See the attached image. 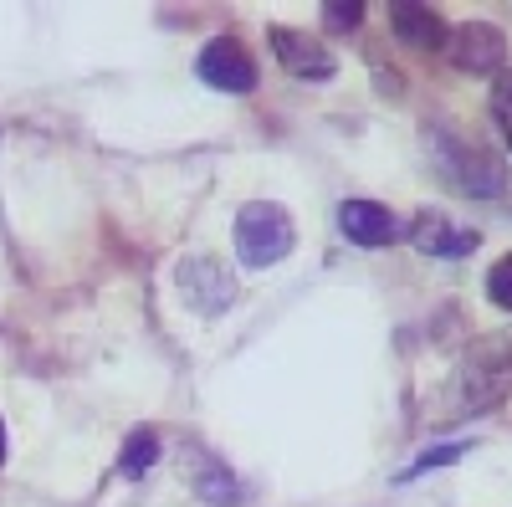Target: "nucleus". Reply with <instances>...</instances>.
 Returning a JSON list of instances; mask_svg holds the SVG:
<instances>
[{
  "label": "nucleus",
  "instance_id": "11",
  "mask_svg": "<svg viewBox=\"0 0 512 507\" xmlns=\"http://www.w3.org/2000/svg\"><path fill=\"white\" fill-rule=\"evenodd\" d=\"M154 461H159V436H154V431H134V436L123 441V461H118V472H123V477H144V472L154 467Z\"/></svg>",
  "mask_w": 512,
  "mask_h": 507
},
{
  "label": "nucleus",
  "instance_id": "14",
  "mask_svg": "<svg viewBox=\"0 0 512 507\" xmlns=\"http://www.w3.org/2000/svg\"><path fill=\"white\" fill-rule=\"evenodd\" d=\"M359 16H364V6H323L328 31H349V26H359Z\"/></svg>",
  "mask_w": 512,
  "mask_h": 507
},
{
  "label": "nucleus",
  "instance_id": "2",
  "mask_svg": "<svg viewBox=\"0 0 512 507\" xmlns=\"http://www.w3.org/2000/svg\"><path fill=\"white\" fill-rule=\"evenodd\" d=\"M292 246H297V231H292V216L282 205H272V200L241 205V216H236V257L246 267H277Z\"/></svg>",
  "mask_w": 512,
  "mask_h": 507
},
{
  "label": "nucleus",
  "instance_id": "4",
  "mask_svg": "<svg viewBox=\"0 0 512 507\" xmlns=\"http://www.w3.org/2000/svg\"><path fill=\"white\" fill-rule=\"evenodd\" d=\"M195 72L216 93H251L256 88V62H251V52L241 47L236 36H216V41H210V47L200 52V62H195Z\"/></svg>",
  "mask_w": 512,
  "mask_h": 507
},
{
  "label": "nucleus",
  "instance_id": "6",
  "mask_svg": "<svg viewBox=\"0 0 512 507\" xmlns=\"http://www.w3.org/2000/svg\"><path fill=\"white\" fill-rule=\"evenodd\" d=\"M272 52L292 77H308V82H328L338 72V62H333V52L323 47V41H313L303 31H287V26H272Z\"/></svg>",
  "mask_w": 512,
  "mask_h": 507
},
{
  "label": "nucleus",
  "instance_id": "5",
  "mask_svg": "<svg viewBox=\"0 0 512 507\" xmlns=\"http://www.w3.org/2000/svg\"><path fill=\"white\" fill-rule=\"evenodd\" d=\"M446 47H451V62H456L461 72H497L502 57H507V41H502V31H497L492 21H466V26H456Z\"/></svg>",
  "mask_w": 512,
  "mask_h": 507
},
{
  "label": "nucleus",
  "instance_id": "13",
  "mask_svg": "<svg viewBox=\"0 0 512 507\" xmlns=\"http://www.w3.org/2000/svg\"><path fill=\"white\" fill-rule=\"evenodd\" d=\"M487 298H492V308L512 313V257L492 262V272H487Z\"/></svg>",
  "mask_w": 512,
  "mask_h": 507
},
{
  "label": "nucleus",
  "instance_id": "7",
  "mask_svg": "<svg viewBox=\"0 0 512 507\" xmlns=\"http://www.w3.org/2000/svg\"><path fill=\"white\" fill-rule=\"evenodd\" d=\"M338 231H344L354 246H364V251H379V246H390L400 236V221L384 205H374V200H344L338 205Z\"/></svg>",
  "mask_w": 512,
  "mask_h": 507
},
{
  "label": "nucleus",
  "instance_id": "1",
  "mask_svg": "<svg viewBox=\"0 0 512 507\" xmlns=\"http://www.w3.org/2000/svg\"><path fill=\"white\" fill-rule=\"evenodd\" d=\"M431 154H436V169L441 180L456 190V195H472V200H492L507 190V169L492 149L472 144V139H456L451 129H436L431 139Z\"/></svg>",
  "mask_w": 512,
  "mask_h": 507
},
{
  "label": "nucleus",
  "instance_id": "15",
  "mask_svg": "<svg viewBox=\"0 0 512 507\" xmlns=\"http://www.w3.org/2000/svg\"><path fill=\"white\" fill-rule=\"evenodd\" d=\"M0 461H6V426H0Z\"/></svg>",
  "mask_w": 512,
  "mask_h": 507
},
{
  "label": "nucleus",
  "instance_id": "8",
  "mask_svg": "<svg viewBox=\"0 0 512 507\" xmlns=\"http://www.w3.org/2000/svg\"><path fill=\"white\" fill-rule=\"evenodd\" d=\"M410 241L425 251V257H466V251H477V231L451 226L441 210H420L415 226H410Z\"/></svg>",
  "mask_w": 512,
  "mask_h": 507
},
{
  "label": "nucleus",
  "instance_id": "9",
  "mask_svg": "<svg viewBox=\"0 0 512 507\" xmlns=\"http://www.w3.org/2000/svg\"><path fill=\"white\" fill-rule=\"evenodd\" d=\"M390 26H395V36L405 41V47H420V52H436V47H446V41H451L446 21L431 6H410V0L390 6Z\"/></svg>",
  "mask_w": 512,
  "mask_h": 507
},
{
  "label": "nucleus",
  "instance_id": "3",
  "mask_svg": "<svg viewBox=\"0 0 512 507\" xmlns=\"http://www.w3.org/2000/svg\"><path fill=\"white\" fill-rule=\"evenodd\" d=\"M175 282H180V298H185L200 318H221V313L236 303V277H231L226 262H216V257H185L180 272H175Z\"/></svg>",
  "mask_w": 512,
  "mask_h": 507
},
{
  "label": "nucleus",
  "instance_id": "12",
  "mask_svg": "<svg viewBox=\"0 0 512 507\" xmlns=\"http://www.w3.org/2000/svg\"><path fill=\"white\" fill-rule=\"evenodd\" d=\"M492 123H497L502 144L512 149V72H497L492 82Z\"/></svg>",
  "mask_w": 512,
  "mask_h": 507
},
{
  "label": "nucleus",
  "instance_id": "10",
  "mask_svg": "<svg viewBox=\"0 0 512 507\" xmlns=\"http://www.w3.org/2000/svg\"><path fill=\"white\" fill-rule=\"evenodd\" d=\"M195 492L210 502V507H241V482L221 467V461H200V472H195Z\"/></svg>",
  "mask_w": 512,
  "mask_h": 507
}]
</instances>
